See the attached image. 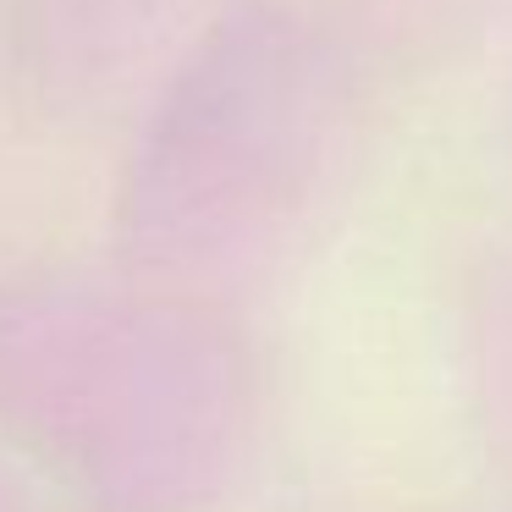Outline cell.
Here are the masks:
<instances>
[{
	"label": "cell",
	"instance_id": "obj_1",
	"mask_svg": "<svg viewBox=\"0 0 512 512\" xmlns=\"http://www.w3.org/2000/svg\"><path fill=\"white\" fill-rule=\"evenodd\" d=\"M0 402L105 501L188 507L221 479L243 424L232 353L133 303L45 298L0 309Z\"/></svg>",
	"mask_w": 512,
	"mask_h": 512
},
{
	"label": "cell",
	"instance_id": "obj_2",
	"mask_svg": "<svg viewBox=\"0 0 512 512\" xmlns=\"http://www.w3.org/2000/svg\"><path fill=\"white\" fill-rule=\"evenodd\" d=\"M336 155V83L298 28L243 23L204 50L133 182L138 243L177 265L270 248Z\"/></svg>",
	"mask_w": 512,
	"mask_h": 512
}]
</instances>
